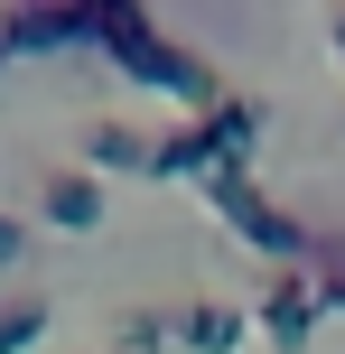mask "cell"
Returning a JSON list of instances; mask_svg holds the SVG:
<instances>
[{
  "label": "cell",
  "instance_id": "obj_1",
  "mask_svg": "<svg viewBox=\"0 0 345 354\" xmlns=\"http://www.w3.org/2000/svg\"><path fill=\"white\" fill-rule=\"evenodd\" d=\"M252 140H261V103L252 93H215L205 112H178V122L159 131V159H149V177H215V168H234V159H252Z\"/></svg>",
  "mask_w": 345,
  "mask_h": 354
},
{
  "label": "cell",
  "instance_id": "obj_2",
  "mask_svg": "<svg viewBox=\"0 0 345 354\" xmlns=\"http://www.w3.org/2000/svg\"><path fill=\"white\" fill-rule=\"evenodd\" d=\"M140 0H10L0 10V56H66V47H93L122 28Z\"/></svg>",
  "mask_w": 345,
  "mask_h": 354
},
{
  "label": "cell",
  "instance_id": "obj_3",
  "mask_svg": "<svg viewBox=\"0 0 345 354\" xmlns=\"http://www.w3.org/2000/svg\"><path fill=\"white\" fill-rule=\"evenodd\" d=\"M103 56H112V66H122L140 93H168V103H196V112L224 93L215 75H205V56H196V47H178V37H159V28H149V10H131L122 28L103 37Z\"/></svg>",
  "mask_w": 345,
  "mask_h": 354
},
{
  "label": "cell",
  "instance_id": "obj_4",
  "mask_svg": "<svg viewBox=\"0 0 345 354\" xmlns=\"http://www.w3.org/2000/svg\"><path fill=\"white\" fill-rule=\"evenodd\" d=\"M205 205H215V214H224V224H234V233H243V243H252V252H261V261H280V270H299V261H308V252H317V233H308V224H299V214H290V205H271V196H261V187H252V168H243V159H234V168H215V177H205Z\"/></svg>",
  "mask_w": 345,
  "mask_h": 354
},
{
  "label": "cell",
  "instance_id": "obj_5",
  "mask_svg": "<svg viewBox=\"0 0 345 354\" xmlns=\"http://www.w3.org/2000/svg\"><path fill=\"white\" fill-rule=\"evenodd\" d=\"M317 317H327V308H317L308 261H299V270H271V280H261V299H252V326H261L280 354H299V345H308V336H317Z\"/></svg>",
  "mask_w": 345,
  "mask_h": 354
},
{
  "label": "cell",
  "instance_id": "obj_6",
  "mask_svg": "<svg viewBox=\"0 0 345 354\" xmlns=\"http://www.w3.org/2000/svg\"><path fill=\"white\" fill-rule=\"evenodd\" d=\"M168 336H178L187 354H234L243 336H252V317H243L234 299H187L178 317H168Z\"/></svg>",
  "mask_w": 345,
  "mask_h": 354
},
{
  "label": "cell",
  "instance_id": "obj_7",
  "mask_svg": "<svg viewBox=\"0 0 345 354\" xmlns=\"http://www.w3.org/2000/svg\"><path fill=\"white\" fill-rule=\"evenodd\" d=\"M37 214H47L56 233H93L103 224V177L93 168H56L47 187H37Z\"/></svg>",
  "mask_w": 345,
  "mask_h": 354
},
{
  "label": "cell",
  "instance_id": "obj_8",
  "mask_svg": "<svg viewBox=\"0 0 345 354\" xmlns=\"http://www.w3.org/2000/svg\"><path fill=\"white\" fill-rule=\"evenodd\" d=\"M149 159H159V140H149L140 122H122V112L84 122V168H122V177H149Z\"/></svg>",
  "mask_w": 345,
  "mask_h": 354
},
{
  "label": "cell",
  "instance_id": "obj_9",
  "mask_svg": "<svg viewBox=\"0 0 345 354\" xmlns=\"http://www.w3.org/2000/svg\"><path fill=\"white\" fill-rule=\"evenodd\" d=\"M37 336H47V299H37V289L28 299H0V354H28Z\"/></svg>",
  "mask_w": 345,
  "mask_h": 354
},
{
  "label": "cell",
  "instance_id": "obj_10",
  "mask_svg": "<svg viewBox=\"0 0 345 354\" xmlns=\"http://www.w3.org/2000/svg\"><path fill=\"white\" fill-rule=\"evenodd\" d=\"M159 345H168V317H159V308H131V317L112 326V354H159Z\"/></svg>",
  "mask_w": 345,
  "mask_h": 354
},
{
  "label": "cell",
  "instance_id": "obj_11",
  "mask_svg": "<svg viewBox=\"0 0 345 354\" xmlns=\"http://www.w3.org/2000/svg\"><path fill=\"white\" fill-rule=\"evenodd\" d=\"M308 280H317V308L345 317V243H317V252H308Z\"/></svg>",
  "mask_w": 345,
  "mask_h": 354
},
{
  "label": "cell",
  "instance_id": "obj_12",
  "mask_svg": "<svg viewBox=\"0 0 345 354\" xmlns=\"http://www.w3.org/2000/svg\"><path fill=\"white\" fill-rule=\"evenodd\" d=\"M19 252H28V224H19V214H0V270H10Z\"/></svg>",
  "mask_w": 345,
  "mask_h": 354
},
{
  "label": "cell",
  "instance_id": "obj_13",
  "mask_svg": "<svg viewBox=\"0 0 345 354\" xmlns=\"http://www.w3.org/2000/svg\"><path fill=\"white\" fill-rule=\"evenodd\" d=\"M336 56H345V10H336Z\"/></svg>",
  "mask_w": 345,
  "mask_h": 354
},
{
  "label": "cell",
  "instance_id": "obj_14",
  "mask_svg": "<svg viewBox=\"0 0 345 354\" xmlns=\"http://www.w3.org/2000/svg\"><path fill=\"white\" fill-rule=\"evenodd\" d=\"M0 280H10V270H0Z\"/></svg>",
  "mask_w": 345,
  "mask_h": 354
},
{
  "label": "cell",
  "instance_id": "obj_15",
  "mask_svg": "<svg viewBox=\"0 0 345 354\" xmlns=\"http://www.w3.org/2000/svg\"><path fill=\"white\" fill-rule=\"evenodd\" d=\"M0 66H10V56H0Z\"/></svg>",
  "mask_w": 345,
  "mask_h": 354
}]
</instances>
